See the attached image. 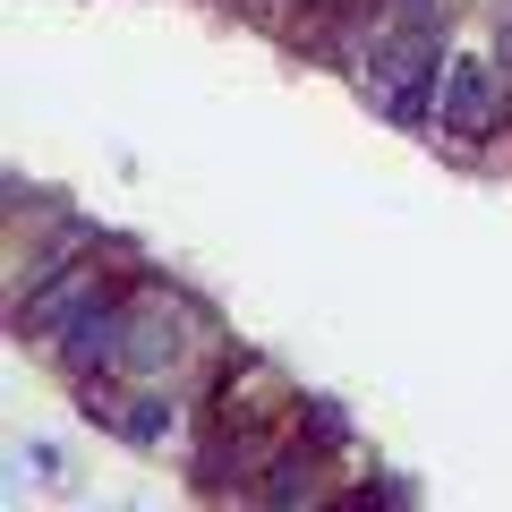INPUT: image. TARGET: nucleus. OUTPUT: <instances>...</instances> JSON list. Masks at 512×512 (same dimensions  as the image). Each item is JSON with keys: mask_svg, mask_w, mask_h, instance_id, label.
Here are the masks:
<instances>
[{"mask_svg": "<svg viewBox=\"0 0 512 512\" xmlns=\"http://www.w3.org/2000/svg\"><path fill=\"white\" fill-rule=\"evenodd\" d=\"M504 120H512V86L495 69V52H453L436 86V137L444 146H487Z\"/></svg>", "mask_w": 512, "mask_h": 512, "instance_id": "nucleus-2", "label": "nucleus"}, {"mask_svg": "<svg viewBox=\"0 0 512 512\" xmlns=\"http://www.w3.org/2000/svg\"><path fill=\"white\" fill-rule=\"evenodd\" d=\"M137 265H146V256L111 248V239H103V248H86L77 265H60L52 282H35L26 299H9V333H18L26 350H43L52 333H69V325H77L86 308H103V299H120L128 282H137Z\"/></svg>", "mask_w": 512, "mask_h": 512, "instance_id": "nucleus-1", "label": "nucleus"}]
</instances>
